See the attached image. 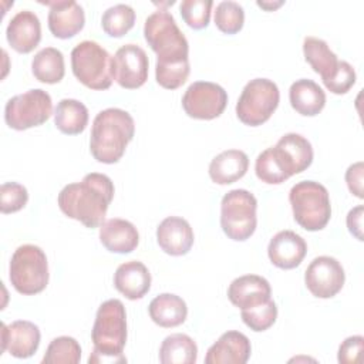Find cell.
<instances>
[{
    "mask_svg": "<svg viewBox=\"0 0 364 364\" xmlns=\"http://www.w3.org/2000/svg\"><path fill=\"white\" fill-rule=\"evenodd\" d=\"M135 24V11L128 4L108 7L101 17V27L109 37H122Z\"/></svg>",
    "mask_w": 364,
    "mask_h": 364,
    "instance_id": "4dcf8cb0",
    "label": "cell"
},
{
    "mask_svg": "<svg viewBox=\"0 0 364 364\" xmlns=\"http://www.w3.org/2000/svg\"><path fill=\"white\" fill-rule=\"evenodd\" d=\"M363 172H364V165L363 162H355L350 165L346 171V182L351 193H354L357 198L363 199Z\"/></svg>",
    "mask_w": 364,
    "mask_h": 364,
    "instance_id": "ab89813d",
    "label": "cell"
},
{
    "mask_svg": "<svg viewBox=\"0 0 364 364\" xmlns=\"http://www.w3.org/2000/svg\"><path fill=\"white\" fill-rule=\"evenodd\" d=\"M81 358L78 341L68 336L55 337L50 341L43 357L44 364H77Z\"/></svg>",
    "mask_w": 364,
    "mask_h": 364,
    "instance_id": "1f68e13d",
    "label": "cell"
},
{
    "mask_svg": "<svg viewBox=\"0 0 364 364\" xmlns=\"http://www.w3.org/2000/svg\"><path fill=\"white\" fill-rule=\"evenodd\" d=\"M40 328L27 320L1 324V351H9L16 358L31 357L40 346Z\"/></svg>",
    "mask_w": 364,
    "mask_h": 364,
    "instance_id": "2e32d148",
    "label": "cell"
},
{
    "mask_svg": "<svg viewBox=\"0 0 364 364\" xmlns=\"http://www.w3.org/2000/svg\"><path fill=\"white\" fill-rule=\"evenodd\" d=\"M289 100L296 112L304 117H314L326 105V92L313 80L300 78L290 85Z\"/></svg>",
    "mask_w": 364,
    "mask_h": 364,
    "instance_id": "d4e9b609",
    "label": "cell"
},
{
    "mask_svg": "<svg viewBox=\"0 0 364 364\" xmlns=\"http://www.w3.org/2000/svg\"><path fill=\"white\" fill-rule=\"evenodd\" d=\"M303 54L314 73L321 77V81H328L338 70L340 60L330 50L328 44L317 37L307 36L303 40Z\"/></svg>",
    "mask_w": 364,
    "mask_h": 364,
    "instance_id": "4316f807",
    "label": "cell"
},
{
    "mask_svg": "<svg viewBox=\"0 0 364 364\" xmlns=\"http://www.w3.org/2000/svg\"><path fill=\"white\" fill-rule=\"evenodd\" d=\"M289 200L294 220L306 230H321L331 218L328 191L316 181L297 182L289 192Z\"/></svg>",
    "mask_w": 364,
    "mask_h": 364,
    "instance_id": "5b68a950",
    "label": "cell"
},
{
    "mask_svg": "<svg viewBox=\"0 0 364 364\" xmlns=\"http://www.w3.org/2000/svg\"><path fill=\"white\" fill-rule=\"evenodd\" d=\"M111 68L112 78L119 87L127 90L139 88L148 80V55L138 44H125L114 54Z\"/></svg>",
    "mask_w": 364,
    "mask_h": 364,
    "instance_id": "7c38bea8",
    "label": "cell"
},
{
    "mask_svg": "<svg viewBox=\"0 0 364 364\" xmlns=\"http://www.w3.org/2000/svg\"><path fill=\"white\" fill-rule=\"evenodd\" d=\"M91 340L94 350L88 358L90 364L127 363L122 354L127 343V313L121 300L109 299L98 307Z\"/></svg>",
    "mask_w": 364,
    "mask_h": 364,
    "instance_id": "3957f363",
    "label": "cell"
},
{
    "mask_svg": "<svg viewBox=\"0 0 364 364\" xmlns=\"http://www.w3.org/2000/svg\"><path fill=\"white\" fill-rule=\"evenodd\" d=\"M144 37L156 54L155 78L166 90H176L189 77V44L173 16L159 9L146 17Z\"/></svg>",
    "mask_w": 364,
    "mask_h": 364,
    "instance_id": "6da1fadb",
    "label": "cell"
},
{
    "mask_svg": "<svg viewBox=\"0 0 364 364\" xmlns=\"http://www.w3.org/2000/svg\"><path fill=\"white\" fill-rule=\"evenodd\" d=\"M212 7V0H183L179 6V11L183 21L191 28L200 30L209 24Z\"/></svg>",
    "mask_w": 364,
    "mask_h": 364,
    "instance_id": "e575fe53",
    "label": "cell"
},
{
    "mask_svg": "<svg viewBox=\"0 0 364 364\" xmlns=\"http://www.w3.org/2000/svg\"><path fill=\"white\" fill-rule=\"evenodd\" d=\"M228 92L223 87L210 81L192 82L183 97V111L195 119L218 118L226 108Z\"/></svg>",
    "mask_w": 364,
    "mask_h": 364,
    "instance_id": "8fae6325",
    "label": "cell"
},
{
    "mask_svg": "<svg viewBox=\"0 0 364 364\" xmlns=\"http://www.w3.org/2000/svg\"><path fill=\"white\" fill-rule=\"evenodd\" d=\"M255 172L262 182L269 185H279L289 179L277 165L276 159L273 158L270 148L264 149L257 155L256 164H255Z\"/></svg>",
    "mask_w": 364,
    "mask_h": 364,
    "instance_id": "d590c367",
    "label": "cell"
},
{
    "mask_svg": "<svg viewBox=\"0 0 364 364\" xmlns=\"http://www.w3.org/2000/svg\"><path fill=\"white\" fill-rule=\"evenodd\" d=\"M193 240L195 236L189 222L181 216H168L156 228V242L171 256L186 255Z\"/></svg>",
    "mask_w": 364,
    "mask_h": 364,
    "instance_id": "ffe728a7",
    "label": "cell"
},
{
    "mask_svg": "<svg viewBox=\"0 0 364 364\" xmlns=\"http://www.w3.org/2000/svg\"><path fill=\"white\" fill-rule=\"evenodd\" d=\"M100 240L112 253H131L139 243V233L129 220L112 218L100 226Z\"/></svg>",
    "mask_w": 364,
    "mask_h": 364,
    "instance_id": "603a6c76",
    "label": "cell"
},
{
    "mask_svg": "<svg viewBox=\"0 0 364 364\" xmlns=\"http://www.w3.org/2000/svg\"><path fill=\"white\" fill-rule=\"evenodd\" d=\"M6 37L13 50L21 54L33 51L41 40V24L31 10H21L11 17L6 28Z\"/></svg>",
    "mask_w": 364,
    "mask_h": 364,
    "instance_id": "ac0fdd59",
    "label": "cell"
},
{
    "mask_svg": "<svg viewBox=\"0 0 364 364\" xmlns=\"http://www.w3.org/2000/svg\"><path fill=\"white\" fill-rule=\"evenodd\" d=\"M148 311L152 321L165 328L181 326L188 316L185 300L172 293H162L154 297Z\"/></svg>",
    "mask_w": 364,
    "mask_h": 364,
    "instance_id": "484cf974",
    "label": "cell"
},
{
    "mask_svg": "<svg viewBox=\"0 0 364 364\" xmlns=\"http://www.w3.org/2000/svg\"><path fill=\"white\" fill-rule=\"evenodd\" d=\"M114 286L129 300L142 299L151 289V273L139 260L125 262L114 273Z\"/></svg>",
    "mask_w": 364,
    "mask_h": 364,
    "instance_id": "7402d4cb",
    "label": "cell"
},
{
    "mask_svg": "<svg viewBox=\"0 0 364 364\" xmlns=\"http://www.w3.org/2000/svg\"><path fill=\"white\" fill-rule=\"evenodd\" d=\"M252 353L250 340L240 331L230 330L223 333L213 343L206 355V364H245Z\"/></svg>",
    "mask_w": 364,
    "mask_h": 364,
    "instance_id": "d6986e66",
    "label": "cell"
},
{
    "mask_svg": "<svg viewBox=\"0 0 364 364\" xmlns=\"http://www.w3.org/2000/svg\"><path fill=\"white\" fill-rule=\"evenodd\" d=\"M54 125L67 135L81 134L88 125L87 107L78 100H61L54 109Z\"/></svg>",
    "mask_w": 364,
    "mask_h": 364,
    "instance_id": "83f0119b",
    "label": "cell"
},
{
    "mask_svg": "<svg viewBox=\"0 0 364 364\" xmlns=\"http://www.w3.org/2000/svg\"><path fill=\"white\" fill-rule=\"evenodd\" d=\"M53 114V101L47 91L33 88L11 97L4 107L6 124L17 131H24L44 124Z\"/></svg>",
    "mask_w": 364,
    "mask_h": 364,
    "instance_id": "30bf717a",
    "label": "cell"
},
{
    "mask_svg": "<svg viewBox=\"0 0 364 364\" xmlns=\"http://www.w3.org/2000/svg\"><path fill=\"white\" fill-rule=\"evenodd\" d=\"M48 262L41 247L36 245L18 246L10 260L9 279L13 287L24 296L41 293L48 284Z\"/></svg>",
    "mask_w": 364,
    "mask_h": 364,
    "instance_id": "8992f818",
    "label": "cell"
},
{
    "mask_svg": "<svg viewBox=\"0 0 364 364\" xmlns=\"http://www.w3.org/2000/svg\"><path fill=\"white\" fill-rule=\"evenodd\" d=\"M114 192V183L109 176L91 172L81 182L65 185L58 193L57 203L65 216L92 229L105 222Z\"/></svg>",
    "mask_w": 364,
    "mask_h": 364,
    "instance_id": "7a4b0ae2",
    "label": "cell"
},
{
    "mask_svg": "<svg viewBox=\"0 0 364 364\" xmlns=\"http://www.w3.org/2000/svg\"><path fill=\"white\" fill-rule=\"evenodd\" d=\"M257 200L246 189L229 191L220 202V226L223 233L236 242L249 239L257 225Z\"/></svg>",
    "mask_w": 364,
    "mask_h": 364,
    "instance_id": "ba28073f",
    "label": "cell"
},
{
    "mask_svg": "<svg viewBox=\"0 0 364 364\" xmlns=\"http://www.w3.org/2000/svg\"><path fill=\"white\" fill-rule=\"evenodd\" d=\"M28 192L26 186L17 182H4L0 188V210L1 213H14L26 206Z\"/></svg>",
    "mask_w": 364,
    "mask_h": 364,
    "instance_id": "8d00e7d4",
    "label": "cell"
},
{
    "mask_svg": "<svg viewBox=\"0 0 364 364\" xmlns=\"http://www.w3.org/2000/svg\"><path fill=\"white\" fill-rule=\"evenodd\" d=\"M277 318V306L269 299L267 301L250 309L242 310L243 323L253 331H264L270 328Z\"/></svg>",
    "mask_w": 364,
    "mask_h": 364,
    "instance_id": "836d02e7",
    "label": "cell"
},
{
    "mask_svg": "<svg viewBox=\"0 0 364 364\" xmlns=\"http://www.w3.org/2000/svg\"><path fill=\"white\" fill-rule=\"evenodd\" d=\"M279 101L276 82L269 78H255L243 87L236 104V115L245 125L257 127L272 117Z\"/></svg>",
    "mask_w": 364,
    "mask_h": 364,
    "instance_id": "9c48e42d",
    "label": "cell"
},
{
    "mask_svg": "<svg viewBox=\"0 0 364 364\" xmlns=\"http://www.w3.org/2000/svg\"><path fill=\"white\" fill-rule=\"evenodd\" d=\"M198 346L186 334H171L164 338L159 347V361L162 364H195Z\"/></svg>",
    "mask_w": 364,
    "mask_h": 364,
    "instance_id": "f546056e",
    "label": "cell"
},
{
    "mask_svg": "<svg viewBox=\"0 0 364 364\" xmlns=\"http://www.w3.org/2000/svg\"><path fill=\"white\" fill-rule=\"evenodd\" d=\"M112 57L97 41L84 40L71 51V68L75 78L91 90H107L112 84Z\"/></svg>",
    "mask_w": 364,
    "mask_h": 364,
    "instance_id": "52a82bcc",
    "label": "cell"
},
{
    "mask_svg": "<svg viewBox=\"0 0 364 364\" xmlns=\"http://www.w3.org/2000/svg\"><path fill=\"white\" fill-rule=\"evenodd\" d=\"M363 213H364L363 205L353 208L347 213V228L350 233L355 236L358 240H363Z\"/></svg>",
    "mask_w": 364,
    "mask_h": 364,
    "instance_id": "60d3db41",
    "label": "cell"
},
{
    "mask_svg": "<svg viewBox=\"0 0 364 364\" xmlns=\"http://www.w3.org/2000/svg\"><path fill=\"white\" fill-rule=\"evenodd\" d=\"M307 253L306 240L293 230H280L269 242L267 255L270 262L279 269L297 267Z\"/></svg>",
    "mask_w": 364,
    "mask_h": 364,
    "instance_id": "e0dca14e",
    "label": "cell"
},
{
    "mask_svg": "<svg viewBox=\"0 0 364 364\" xmlns=\"http://www.w3.org/2000/svg\"><path fill=\"white\" fill-rule=\"evenodd\" d=\"M135 134V122L129 112L121 108L100 111L91 127L90 151L101 164H115L125 154Z\"/></svg>",
    "mask_w": 364,
    "mask_h": 364,
    "instance_id": "277c9868",
    "label": "cell"
},
{
    "mask_svg": "<svg viewBox=\"0 0 364 364\" xmlns=\"http://www.w3.org/2000/svg\"><path fill=\"white\" fill-rule=\"evenodd\" d=\"M270 283L257 274H245L236 277L228 289L230 303L240 310L255 307L270 299Z\"/></svg>",
    "mask_w": 364,
    "mask_h": 364,
    "instance_id": "44dd1931",
    "label": "cell"
},
{
    "mask_svg": "<svg viewBox=\"0 0 364 364\" xmlns=\"http://www.w3.org/2000/svg\"><path fill=\"white\" fill-rule=\"evenodd\" d=\"M249 158L240 149H228L216 155L209 164V176L218 185H229L245 176Z\"/></svg>",
    "mask_w": 364,
    "mask_h": 364,
    "instance_id": "cb8c5ba5",
    "label": "cell"
},
{
    "mask_svg": "<svg viewBox=\"0 0 364 364\" xmlns=\"http://www.w3.org/2000/svg\"><path fill=\"white\" fill-rule=\"evenodd\" d=\"M213 14L216 27L225 34H236L243 27L245 10L236 1L223 0L218 3Z\"/></svg>",
    "mask_w": 364,
    "mask_h": 364,
    "instance_id": "d6a6232c",
    "label": "cell"
},
{
    "mask_svg": "<svg viewBox=\"0 0 364 364\" xmlns=\"http://www.w3.org/2000/svg\"><path fill=\"white\" fill-rule=\"evenodd\" d=\"M270 151L287 178L306 171L313 162L310 141L296 132L284 134Z\"/></svg>",
    "mask_w": 364,
    "mask_h": 364,
    "instance_id": "5bb4252c",
    "label": "cell"
},
{
    "mask_svg": "<svg viewBox=\"0 0 364 364\" xmlns=\"http://www.w3.org/2000/svg\"><path fill=\"white\" fill-rule=\"evenodd\" d=\"M346 273L341 263L331 256H318L310 262L304 273L309 291L318 299L334 297L344 286Z\"/></svg>",
    "mask_w": 364,
    "mask_h": 364,
    "instance_id": "4fadbf2b",
    "label": "cell"
},
{
    "mask_svg": "<svg viewBox=\"0 0 364 364\" xmlns=\"http://www.w3.org/2000/svg\"><path fill=\"white\" fill-rule=\"evenodd\" d=\"M364 348V337L363 336H351L347 337L338 347L337 360L340 364H354L361 360V353Z\"/></svg>",
    "mask_w": 364,
    "mask_h": 364,
    "instance_id": "f35d334b",
    "label": "cell"
},
{
    "mask_svg": "<svg viewBox=\"0 0 364 364\" xmlns=\"http://www.w3.org/2000/svg\"><path fill=\"white\" fill-rule=\"evenodd\" d=\"M31 71L36 80L46 84H57L65 74L64 55L58 48L46 47L40 50L31 61Z\"/></svg>",
    "mask_w": 364,
    "mask_h": 364,
    "instance_id": "f1b7e54d",
    "label": "cell"
},
{
    "mask_svg": "<svg viewBox=\"0 0 364 364\" xmlns=\"http://www.w3.org/2000/svg\"><path fill=\"white\" fill-rule=\"evenodd\" d=\"M355 70L353 68V65L344 60H341L338 63V70L337 73L324 84V87L333 92V94H346L347 91H350V88L355 84Z\"/></svg>",
    "mask_w": 364,
    "mask_h": 364,
    "instance_id": "74e56055",
    "label": "cell"
},
{
    "mask_svg": "<svg viewBox=\"0 0 364 364\" xmlns=\"http://www.w3.org/2000/svg\"><path fill=\"white\" fill-rule=\"evenodd\" d=\"M50 7L48 11V28L57 38L67 40L80 33L85 24L84 9L74 0H57V1H40Z\"/></svg>",
    "mask_w": 364,
    "mask_h": 364,
    "instance_id": "9a60e30c",
    "label": "cell"
},
{
    "mask_svg": "<svg viewBox=\"0 0 364 364\" xmlns=\"http://www.w3.org/2000/svg\"><path fill=\"white\" fill-rule=\"evenodd\" d=\"M283 3H284V1H257L256 4H257L259 7L267 10V11H272V10L277 9V7H280Z\"/></svg>",
    "mask_w": 364,
    "mask_h": 364,
    "instance_id": "b9f144b4",
    "label": "cell"
}]
</instances>
